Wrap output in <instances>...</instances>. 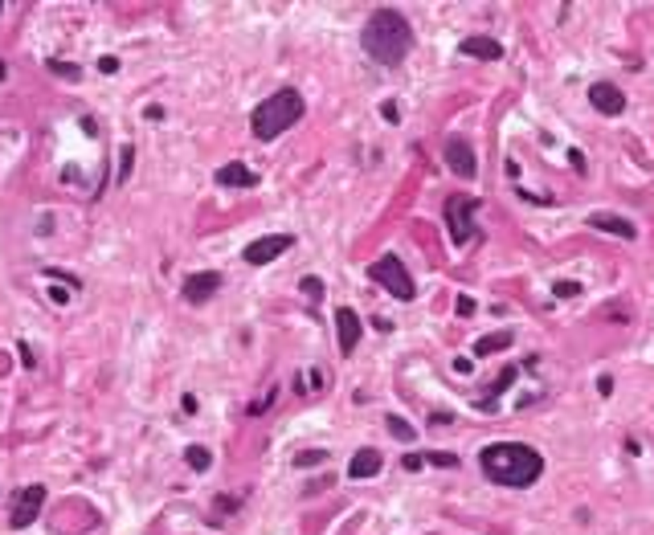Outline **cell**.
<instances>
[{"label": "cell", "mask_w": 654, "mask_h": 535, "mask_svg": "<svg viewBox=\"0 0 654 535\" xmlns=\"http://www.w3.org/2000/svg\"><path fill=\"white\" fill-rule=\"evenodd\" d=\"M184 462H188L192 470H209V466H213V453H209L205 446H188L184 449Z\"/></svg>", "instance_id": "e0dca14e"}, {"label": "cell", "mask_w": 654, "mask_h": 535, "mask_svg": "<svg viewBox=\"0 0 654 535\" xmlns=\"http://www.w3.org/2000/svg\"><path fill=\"white\" fill-rule=\"evenodd\" d=\"M389 429H392V438H401V442H413V425H405L401 417H389Z\"/></svg>", "instance_id": "d6986e66"}, {"label": "cell", "mask_w": 654, "mask_h": 535, "mask_svg": "<svg viewBox=\"0 0 654 535\" xmlns=\"http://www.w3.org/2000/svg\"><path fill=\"white\" fill-rule=\"evenodd\" d=\"M49 299H53V303H70V290H62V286H49Z\"/></svg>", "instance_id": "83f0119b"}, {"label": "cell", "mask_w": 654, "mask_h": 535, "mask_svg": "<svg viewBox=\"0 0 654 535\" xmlns=\"http://www.w3.org/2000/svg\"><path fill=\"white\" fill-rule=\"evenodd\" d=\"M4 78H8V66H4V62H0V82H4Z\"/></svg>", "instance_id": "1f68e13d"}, {"label": "cell", "mask_w": 654, "mask_h": 535, "mask_svg": "<svg viewBox=\"0 0 654 535\" xmlns=\"http://www.w3.org/2000/svg\"><path fill=\"white\" fill-rule=\"evenodd\" d=\"M511 331H491V335H482L479 344H475V356H491V352H503V348H511Z\"/></svg>", "instance_id": "2e32d148"}, {"label": "cell", "mask_w": 654, "mask_h": 535, "mask_svg": "<svg viewBox=\"0 0 654 535\" xmlns=\"http://www.w3.org/2000/svg\"><path fill=\"white\" fill-rule=\"evenodd\" d=\"M552 290H556V299H576V294H581V282H556Z\"/></svg>", "instance_id": "603a6c76"}, {"label": "cell", "mask_w": 654, "mask_h": 535, "mask_svg": "<svg viewBox=\"0 0 654 535\" xmlns=\"http://www.w3.org/2000/svg\"><path fill=\"white\" fill-rule=\"evenodd\" d=\"M217 290H221V274H213V270L192 274V278L184 282V299H188V303H205V299H213Z\"/></svg>", "instance_id": "8fae6325"}, {"label": "cell", "mask_w": 654, "mask_h": 535, "mask_svg": "<svg viewBox=\"0 0 654 535\" xmlns=\"http://www.w3.org/2000/svg\"><path fill=\"white\" fill-rule=\"evenodd\" d=\"M458 315H475V303H471V299H458Z\"/></svg>", "instance_id": "4dcf8cb0"}, {"label": "cell", "mask_w": 654, "mask_h": 535, "mask_svg": "<svg viewBox=\"0 0 654 535\" xmlns=\"http://www.w3.org/2000/svg\"><path fill=\"white\" fill-rule=\"evenodd\" d=\"M446 164H450L454 176H462V180H475V172H479L475 151H471V143H466L462 135H450V139H446Z\"/></svg>", "instance_id": "52a82bcc"}, {"label": "cell", "mask_w": 654, "mask_h": 535, "mask_svg": "<svg viewBox=\"0 0 654 535\" xmlns=\"http://www.w3.org/2000/svg\"><path fill=\"white\" fill-rule=\"evenodd\" d=\"M471 213H475V200H466V196H450L446 200V221H450L454 245H466V237H471Z\"/></svg>", "instance_id": "ba28073f"}, {"label": "cell", "mask_w": 654, "mask_h": 535, "mask_svg": "<svg viewBox=\"0 0 654 535\" xmlns=\"http://www.w3.org/2000/svg\"><path fill=\"white\" fill-rule=\"evenodd\" d=\"M49 70H53V74H62V78H70V82H74V78L82 74L78 66H66V62H49Z\"/></svg>", "instance_id": "cb8c5ba5"}, {"label": "cell", "mask_w": 654, "mask_h": 535, "mask_svg": "<svg viewBox=\"0 0 654 535\" xmlns=\"http://www.w3.org/2000/svg\"><path fill=\"white\" fill-rule=\"evenodd\" d=\"M98 70H102V74H115V70H119V57H102Z\"/></svg>", "instance_id": "4316f807"}, {"label": "cell", "mask_w": 654, "mask_h": 535, "mask_svg": "<svg viewBox=\"0 0 654 535\" xmlns=\"http://www.w3.org/2000/svg\"><path fill=\"white\" fill-rule=\"evenodd\" d=\"M303 119V94L299 90H278V94H270L266 102L254 106V115H250V127L258 139H278V135L287 131V127H295Z\"/></svg>", "instance_id": "3957f363"}, {"label": "cell", "mask_w": 654, "mask_h": 535, "mask_svg": "<svg viewBox=\"0 0 654 535\" xmlns=\"http://www.w3.org/2000/svg\"><path fill=\"white\" fill-rule=\"evenodd\" d=\"M368 278H372V282H381L392 299H401V303H409V299L417 294V290H413V278L405 274L401 258H392V254H389V258H376V262L368 266Z\"/></svg>", "instance_id": "277c9868"}, {"label": "cell", "mask_w": 654, "mask_h": 535, "mask_svg": "<svg viewBox=\"0 0 654 535\" xmlns=\"http://www.w3.org/2000/svg\"><path fill=\"white\" fill-rule=\"evenodd\" d=\"M511 380H516V368H507V372H503V376H499V380H495V384H491V388H495V393H503V388H507V384H511Z\"/></svg>", "instance_id": "d4e9b609"}, {"label": "cell", "mask_w": 654, "mask_h": 535, "mask_svg": "<svg viewBox=\"0 0 654 535\" xmlns=\"http://www.w3.org/2000/svg\"><path fill=\"white\" fill-rule=\"evenodd\" d=\"M323 458H327L323 449H307V453H299V458H295V466H299V470H303V466H319Z\"/></svg>", "instance_id": "44dd1931"}, {"label": "cell", "mask_w": 654, "mask_h": 535, "mask_svg": "<svg viewBox=\"0 0 654 535\" xmlns=\"http://www.w3.org/2000/svg\"><path fill=\"white\" fill-rule=\"evenodd\" d=\"M381 466H385V458L376 449H360L348 462V474L352 478H372V474H381Z\"/></svg>", "instance_id": "5bb4252c"}, {"label": "cell", "mask_w": 654, "mask_h": 535, "mask_svg": "<svg viewBox=\"0 0 654 535\" xmlns=\"http://www.w3.org/2000/svg\"><path fill=\"white\" fill-rule=\"evenodd\" d=\"M413 49V29L397 8H376L364 25V53L381 66H397Z\"/></svg>", "instance_id": "7a4b0ae2"}, {"label": "cell", "mask_w": 654, "mask_h": 535, "mask_svg": "<svg viewBox=\"0 0 654 535\" xmlns=\"http://www.w3.org/2000/svg\"><path fill=\"white\" fill-rule=\"evenodd\" d=\"M336 331H340V352L352 356V352H356V344H360V335H364L360 315L352 311V307H340V311H336Z\"/></svg>", "instance_id": "9c48e42d"}, {"label": "cell", "mask_w": 654, "mask_h": 535, "mask_svg": "<svg viewBox=\"0 0 654 535\" xmlns=\"http://www.w3.org/2000/svg\"><path fill=\"white\" fill-rule=\"evenodd\" d=\"M589 225H593V229H601V233H613V237H626V241H634V237H638L634 221H630V217H617V213H593Z\"/></svg>", "instance_id": "7c38bea8"}, {"label": "cell", "mask_w": 654, "mask_h": 535, "mask_svg": "<svg viewBox=\"0 0 654 535\" xmlns=\"http://www.w3.org/2000/svg\"><path fill=\"white\" fill-rule=\"evenodd\" d=\"M299 290H303L311 303H319V299H323V282H319V278H303V286H299Z\"/></svg>", "instance_id": "ffe728a7"}, {"label": "cell", "mask_w": 654, "mask_h": 535, "mask_svg": "<svg viewBox=\"0 0 654 535\" xmlns=\"http://www.w3.org/2000/svg\"><path fill=\"white\" fill-rule=\"evenodd\" d=\"M291 245H295V237H291V233H270V237H258V241H250L242 258H246L250 266H266V262L282 258V254H287Z\"/></svg>", "instance_id": "5b68a950"}, {"label": "cell", "mask_w": 654, "mask_h": 535, "mask_svg": "<svg viewBox=\"0 0 654 535\" xmlns=\"http://www.w3.org/2000/svg\"><path fill=\"white\" fill-rule=\"evenodd\" d=\"M21 364H25V368H33V364H37V356H33V352H29L25 344H21Z\"/></svg>", "instance_id": "f546056e"}, {"label": "cell", "mask_w": 654, "mask_h": 535, "mask_svg": "<svg viewBox=\"0 0 654 535\" xmlns=\"http://www.w3.org/2000/svg\"><path fill=\"white\" fill-rule=\"evenodd\" d=\"M217 184L221 188H254L258 176L246 164H225V168H217Z\"/></svg>", "instance_id": "4fadbf2b"}, {"label": "cell", "mask_w": 654, "mask_h": 535, "mask_svg": "<svg viewBox=\"0 0 654 535\" xmlns=\"http://www.w3.org/2000/svg\"><path fill=\"white\" fill-rule=\"evenodd\" d=\"M426 458H430L434 466H446V470H454V466H458V458H454V453H446V449H434V453H426Z\"/></svg>", "instance_id": "7402d4cb"}, {"label": "cell", "mask_w": 654, "mask_h": 535, "mask_svg": "<svg viewBox=\"0 0 654 535\" xmlns=\"http://www.w3.org/2000/svg\"><path fill=\"white\" fill-rule=\"evenodd\" d=\"M131 168H135V147H123L119 151V184H127V176H131Z\"/></svg>", "instance_id": "ac0fdd59"}, {"label": "cell", "mask_w": 654, "mask_h": 535, "mask_svg": "<svg viewBox=\"0 0 654 535\" xmlns=\"http://www.w3.org/2000/svg\"><path fill=\"white\" fill-rule=\"evenodd\" d=\"M458 49H462L466 57H482V62H499V57H503V45L491 41V37H466Z\"/></svg>", "instance_id": "9a60e30c"}, {"label": "cell", "mask_w": 654, "mask_h": 535, "mask_svg": "<svg viewBox=\"0 0 654 535\" xmlns=\"http://www.w3.org/2000/svg\"><path fill=\"white\" fill-rule=\"evenodd\" d=\"M479 466L491 482L511 487V491L532 487V482L544 474V458L532 446H523V442H491V446L479 453Z\"/></svg>", "instance_id": "6da1fadb"}, {"label": "cell", "mask_w": 654, "mask_h": 535, "mask_svg": "<svg viewBox=\"0 0 654 535\" xmlns=\"http://www.w3.org/2000/svg\"><path fill=\"white\" fill-rule=\"evenodd\" d=\"M568 164H572L576 172H585V156H581V151H568Z\"/></svg>", "instance_id": "f1b7e54d"}, {"label": "cell", "mask_w": 654, "mask_h": 535, "mask_svg": "<svg viewBox=\"0 0 654 535\" xmlns=\"http://www.w3.org/2000/svg\"><path fill=\"white\" fill-rule=\"evenodd\" d=\"M589 102H593V106H597L601 115H610V119L626 111V94L613 86V82H597V86L589 90Z\"/></svg>", "instance_id": "30bf717a"}, {"label": "cell", "mask_w": 654, "mask_h": 535, "mask_svg": "<svg viewBox=\"0 0 654 535\" xmlns=\"http://www.w3.org/2000/svg\"><path fill=\"white\" fill-rule=\"evenodd\" d=\"M0 12H4V4H0Z\"/></svg>", "instance_id": "d6a6232c"}, {"label": "cell", "mask_w": 654, "mask_h": 535, "mask_svg": "<svg viewBox=\"0 0 654 535\" xmlns=\"http://www.w3.org/2000/svg\"><path fill=\"white\" fill-rule=\"evenodd\" d=\"M381 115H385L389 123H397V119H401V111H397V102H385V106H381Z\"/></svg>", "instance_id": "484cf974"}, {"label": "cell", "mask_w": 654, "mask_h": 535, "mask_svg": "<svg viewBox=\"0 0 654 535\" xmlns=\"http://www.w3.org/2000/svg\"><path fill=\"white\" fill-rule=\"evenodd\" d=\"M42 507H45V487H25V491L17 494V503H12V527L17 532H25L37 515H42Z\"/></svg>", "instance_id": "8992f818"}]
</instances>
